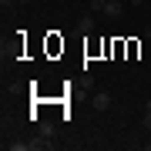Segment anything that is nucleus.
<instances>
[{
  "label": "nucleus",
  "mask_w": 151,
  "mask_h": 151,
  "mask_svg": "<svg viewBox=\"0 0 151 151\" xmlns=\"http://www.w3.org/2000/svg\"><path fill=\"white\" fill-rule=\"evenodd\" d=\"M111 104H114V97H111L108 91H97V94L91 97V108H94V111H111Z\"/></svg>",
  "instance_id": "1"
},
{
  "label": "nucleus",
  "mask_w": 151,
  "mask_h": 151,
  "mask_svg": "<svg viewBox=\"0 0 151 151\" xmlns=\"http://www.w3.org/2000/svg\"><path fill=\"white\" fill-rule=\"evenodd\" d=\"M124 7H128V4H121V0H108V4H104V17L118 20V17L124 14Z\"/></svg>",
  "instance_id": "2"
},
{
  "label": "nucleus",
  "mask_w": 151,
  "mask_h": 151,
  "mask_svg": "<svg viewBox=\"0 0 151 151\" xmlns=\"http://www.w3.org/2000/svg\"><path fill=\"white\" fill-rule=\"evenodd\" d=\"M77 34H84V37H87V34H94V14H91V10L77 20Z\"/></svg>",
  "instance_id": "3"
},
{
  "label": "nucleus",
  "mask_w": 151,
  "mask_h": 151,
  "mask_svg": "<svg viewBox=\"0 0 151 151\" xmlns=\"http://www.w3.org/2000/svg\"><path fill=\"white\" fill-rule=\"evenodd\" d=\"M104 4H108V0H87V10L91 14H104Z\"/></svg>",
  "instance_id": "4"
},
{
  "label": "nucleus",
  "mask_w": 151,
  "mask_h": 151,
  "mask_svg": "<svg viewBox=\"0 0 151 151\" xmlns=\"http://www.w3.org/2000/svg\"><path fill=\"white\" fill-rule=\"evenodd\" d=\"M10 151H30V141H7Z\"/></svg>",
  "instance_id": "5"
},
{
  "label": "nucleus",
  "mask_w": 151,
  "mask_h": 151,
  "mask_svg": "<svg viewBox=\"0 0 151 151\" xmlns=\"http://www.w3.org/2000/svg\"><path fill=\"white\" fill-rule=\"evenodd\" d=\"M141 124H145V128L151 131V111H145V118H141Z\"/></svg>",
  "instance_id": "6"
},
{
  "label": "nucleus",
  "mask_w": 151,
  "mask_h": 151,
  "mask_svg": "<svg viewBox=\"0 0 151 151\" xmlns=\"http://www.w3.org/2000/svg\"><path fill=\"white\" fill-rule=\"evenodd\" d=\"M34 4V0H17V7H30Z\"/></svg>",
  "instance_id": "7"
},
{
  "label": "nucleus",
  "mask_w": 151,
  "mask_h": 151,
  "mask_svg": "<svg viewBox=\"0 0 151 151\" xmlns=\"http://www.w3.org/2000/svg\"><path fill=\"white\" fill-rule=\"evenodd\" d=\"M128 4H131V7H141V4H145V0H128Z\"/></svg>",
  "instance_id": "8"
},
{
  "label": "nucleus",
  "mask_w": 151,
  "mask_h": 151,
  "mask_svg": "<svg viewBox=\"0 0 151 151\" xmlns=\"http://www.w3.org/2000/svg\"><path fill=\"white\" fill-rule=\"evenodd\" d=\"M148 37H151V24H148Z\"/></svg>",
  "instance_id": "9"
},
{
  "label": "nucleus",
  "mask_w": 151,
  "mask_h": 151,
  "mask_svg": "<svg viewBox=\"0 0 151 151\" xmlns=\"http://www.w3.org/2000/svg\"><path fill=\"white\" fill-rule=\"evenodd\" d=\"M148 87H151V84H148Z\"/></svg>",
  "instance_id": "10"
}]
</instances>
